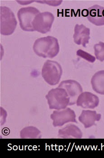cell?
<instances>
[{
  "mask_svg": "<svg viewBox=\"0 0 104 158\" xmlns=\"http://www.w3.org/2000/svg\"><path fill=\"white\" fill-rule=\"evenodd\" d=\"M33 49L38 56L53 58L58 55L60 47L57 39L48 36L37 39L34 43Z\"/></svg>",
  "mask_w": 104,
  "mask_h": 158,
  "instance_id": "6da1fadb",
  "label": "cell"
},
{
  "mask_svg": "<svg viewBox=\"0 0 104 158\" xmlns=\"http://www.w3.org/2000/svg\"><path fill=\"white\" fill-rule=\"evenodd\" d=\"M49 108L50 110H60L67 108L69 105L70 98L67 92L58 87L52 89L46 95Z\"/></svg>",
  "mask_w": 104,
  "mask_h": 158,
  "instance_id": "7a4b0ae2",
  "label": "cell"
},
{
  "mask_svg": "<svg viewBox=\"0 0 104 158\" xmlns=\"http://www.w3.org/2000/svg\"><path fill=\"white\" fill-rule=\"evenodd\" d=\"M62 74V68L57 61L48 60L44 63L42 69V76L48 84L51 85H57Z\"/></svg>",
  "mask_w": 104,
  "mask_h": 158,
  "instance_id": "3957f363",
  "label": "cell"
},
{
  "mask_svg": "<svg viewBox=\"0 0 104 158\" xmlns=\"http://www.w3.org/2000/svg\"><path fill=\"white\" fill-rule=\"evenodd\" d=\"M1 35L5 36L12 35L16 29L17 21L14 13L9 8L6 6L0 7Z\"/></svg>",
  "mask_w": 104,
  "mask_h": 158,
  "instance_id": "277c9868",
  "label": "cell"
},
{
  "mask_svg": "<svg viewBox=\"0 0 104 158\" xmlns=\"http://www.w3.org/2000/svg\"><path fill=\"white\" fill-rule=\"evenodd\" d=\"M40 10L34 7H25L20 8L17 13L20 26L23 31L33 32L32 22L37 15L40 13Z\"/></svg>",
  "mask_w": 104,
  "mask_h": 158,
  "instance_id": "5b68a950",
  "label": "cell"
},
{
  "mask_svg": "<svg viewBox=\"0 0 104 158\" xmlns=\"http://www.w3.org/2000/svg\"><path fill=\"white\" fill-rule=\"evenodd\" d=\"M54 20V16L52 13L44 12L40 13L34 19L32 25L35 31L42 34H46L50 31Z\"/></svg>",
  "mask_w": 104,
  "mask_h": 158,
  "instance_id": "8992f818",
  "label": "cell"
},
{
  "mask_svg": "<svg viewBox=\"0 0 104 158\" xmlns=\"http://www.w3.org/2000/svg\"><path fill=\"white\" fill-rule=\"evenodd\" d=\"M50 118L53 120V125L54 127L63 126L70 122L77 123L76 119V115L75 112L70 108L54 111L51 115Z\"/></svg>",
  "mask_w": 104,
  "mask_h": 158,
  "instance_id": "52a82bcc",
  "label": "cell"
},
{
  "mask_svg": "<svg viewBox=\"0 0 104 158\" xmlns=\"http://www.w3.org/2000/svg\"><path fill=\"white\" fill-rule=\"evenodd\" d=\"M58 87L63 88L67 92L70 99L69 106L76 103L78 96L83 92L81 85L78 82L73 80L63 81Z\"/></svg>",
  "mask_w": 104,
  "mask_h": 158,
  "instance_id": "ba28073f",
  "label": "cell"
},
{
  "mask_svg": "<svg viewBox=\"0 0 104 158\" xmlns=\"http://www.w3.org/2000/svg\"><path fill=\"white\" fill-rule=\"evenodd\" d=\"M99 98L89 92L81 93L76 101V105L83 109H94L98 106Z\"/></svg>",
  "mask_w": 104,
  "mask_h": 158,
  "instance_id": "9c48e42d",
  "label": "cell"
},
{
  "mask_svg": "<svg viewBox=\"0 0 104 158\" xmlns=\"http://www.w3.org/2000/svg\"><path fill=\"white\" fill-rule=\"evenodd\" d=\"M87 18L96 26L104 25V7L95 5L87 10Z\"/></svg>",
  "mask_w": 104,
  "mask_h": 158,
  "instance_id": "30bf717a",
  "label": "cell"
},
{
  "mask_svg": "<svg viewBox=\"0 0 104 158\" xmlns=\"http://www.w3.org/2000/svg\"><path fill=\"white\" fill-rule=\"evenodd\" d=\"M90 30L83 24H76L73 35L74 42L77 45H82L86 48L90 39Z\"/></svg>",
  "mask_w": 104,
  "mask_h": 158,
  "instance_id": "8fae6325",
  "label": "cell"
},
{
  "mask_svg": "<svg viewBox=\"0 0 104 158\" xmlns=\"http://www.w3.org/2000/svg\"><path fill=\"white\" fill-rule=\"evenodd\" d=\"M58 133V138L62 139H81L82 137L80 129L73 124H69L60 129Z\"/></svg>",
  "mask_w": 104,
  "mask_h": 158,
  "instance_id": "7c38bea8",
  "label": "cell"
},
{
  "mask_svg": "<svg viewBox=\"0 0 104 158\" xmlns=\"http://www.w3.org/2000/svg\"><path fill=\"white\" fill-rule=\"evenodd\" d=\"M101 117V114H97L96 111L83 110L78 119L80 123L84 125L85 128H88L93 125H96L95 122L99 121Z\"/></svg>",
  "mask_w": 104,
  "mask_h": 158,
  "instance_id": "4fadbf2b",
  "label": "cell"
},
{
  "mask_svg": "<svg viewBox=\"0 0 104 158\" xmlns=\"http://www.w3.org/2000/svg\"><path fill=\"white\" fill-rule=\"evenodd\" d=\"M91 84L94 91L104 95V70L99 71L94 74L91 80Z\"/></svg>",
  "mask_w": 104,
  "mask_h": 158,
  "instance_id": "5bb4252c",
  "label": "cell"
},
{
  "mask_svg": "<svg viewBox=\"0 0 104 158\" xmlns=\"http://www.w3.org/2000/svg\"><path fill=\"white\" fill-rule=\"evenodd\" d=\"M21 139H40L42 137L41 131L33 126L24 127L20 132Z\"/></svg>",
  "mask_w": 104,
  "mask_h": 158,
  "instance_id": "9a60e30c",
  "label": "cell"
},
{
  "mask_svg": "<svg viewBox=\"0 0 104 158\" xmlns=\"http://www.w3.org/2000/svg\"><path fill=\"white\" fill-rule=\"evenodd\" d=\"M95 55L98 60L101 61H104V43L100 42L96 44L94 47Z\"/></svg>",
  "mask_w": 104,
  "mask_h": 158,
  "instance_id": "2e32d148",
  "label": "cell"
},
{
  "mask_svg": "<svg viewBox=\"0 0 104 158\" xmlns=\"http://www.w3.org/2000/svg\"><path fill=\"white\" fill-rule=\"evenodd\" d=\"M76 55L92 63L94 62L96 60V58L94 56L84 51H82V50H78L76 52Z\"/></svg>",
  "mask_w": 104,
  "mask_h": 158,
  "instance_id": "e0dca14e",
  "label": "cell"
}]
</instances>
